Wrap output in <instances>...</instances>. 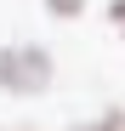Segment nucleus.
Here are the masks:
<instances>
[{
	"label": "nucleus",
	"mask_w": 125,
	"mask_h": 131,
	"mask_svg": "<svg viewBox=\"0 0 125 131\" xmlns=\"http://www.w3.org/2000/svg\"><path fill=\"white\" fill-rule=\"evenodd\" d=\"M108 23H114V29L125 34V0H114V6H108Z\"/></svg>",
	"instance_id": "obj_4"
},
{
	"label": "nucleus",
	"mask_w": 125,
	"mask_h": 131,
	"mask_svg": "<svg viewBox=\"0 0 125 131\" xmlns=\"http://www.w3.org/2000/svg\"><path fill=\"white\" fill-rule=\"evenodd\" d=\"M51 85V51L46 46H0V91L40 97Z\"/></svg>",
	"instance_id": "obj_1"
},
{
	"label": "nucleus",
	"mask_w": 125,
	"mask_h": 131,
	"mask_svg": "<svg viewBox=\"0 0 125 131\" xmlns=\"http://www.w3.org/2000/svg\"><path fill=\"white\" fill-rule=\"evenodd\" d=\"M80 131H97V125H80Z\"/></svg>",
	"instance_id": "obj_5"
},
{
	"label": "nucleus",
	"mask_w": 125,
	"mask_h": 131,
	"mask_svg": "<svg viewBox=\"0 0 125 131\" xmlns=\"http://www.w3.org/2000/svg\"><path fill=\"white\" fill-rule=\"evenodd\" d=\"M46 6H51L57 17H80V6H85V0H46Z\"/></svg>",
	"instance_id": "obj_3"
},
{
	"label": "nucleus",
	"mask_w": 125,
	"mask_h": 131,
	"mask_svg": "<svg viewBox=\"0 0 125 131\" xmlns=\"http://www.w3.org/2000/svg\"><path fill=\"white\" fill-rule=\"evenodd\" d=\"M97 131H125V108H108V114L97 120Z\"/></svg>",
	"instance_id": "obj_2"
}]
</instances>
